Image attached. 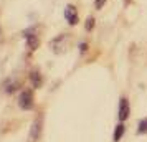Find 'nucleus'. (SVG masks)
<instances>
[{
	"label": "nucleus",
	"instance_id": "nucleus-5",
	"mask_svg": "<svg viewBox=\"0 0 147 142\" xmlns=\"http://www.w3.org/2000/svg\"><path fill=\"white\" fill-rule=\"evenodd\" d=\"M65 18L68 20L69 25H76V22H78V12H76V8L73 5H66L65 7Z\"/></svg>",
	"mask_w": 147,
	"mask_h": 142
},
{
	"label": "nucleus",
	"instance_id": "nucleus-4",
	"mask_svg": "<svg viewBox=\"0 0 147 142\" xmlns=\"http://www.w3.org/2000/svg\"><path fill=\"white\" fill-rule=\"evenodd\" d=\"M23 36H25L27 45H28V48H30V50H36V48H38L40 41H38V36L33 33V30H27V32L23 33Z\"/></svg>",
	"mask_w": 147,
	"mask_h": 142
},
{
	"label": "nucleus",
	"instance_id": "nucleus-10",
	"mask_svg": "<svg viewBox=\"0 0 147 142\" xmlns=\"http://www.w3.org/2000/svg\"><path fill=\"white\" fill-rule=\"evenodd\" d=\"M106 2H107V0H96V2H94V5H96V8H102V5H104Z\"/></svg>",
	"mask_w": 147,
	"mask_h": 142
},
{
	"label": "nucleus",
	"instance_id": "nucleus-11",
	"mask_svg": "<svg viewBox=\"0 0 147 142\" xmlns=\"http://www.w3.org/2000/svg\"><path fill=\"white\" fill-rule=\"evenodd\" d=\"M86 48H88L86 43H81V53H84V51H86Z\"/></svg>",
	"mask_w": 147,
	"mask_h": 142
},
{
	"label": "nucleus",
	"instance_id": "nucleus-2",
	"mask_svg": "<svg viewBox=\"0 0 147 142\" xmlns=\"http://www.w3.org/2000/svg\"><path fill=\"white\" fill-rule=\"evenodd\" d=\"M18 106L25 111H30L33 109L35 106V96H33V91L32 89H25L20 93V98H18Z\"/></svg>",
	"mask_w": 147,
	"mask_h": 142
},
{
	"label": "nucleus",
	"instance_id": "nucleus-7",
	"mask_svg": "<svg viewBox=\"0 0 147 142\" xmlns=\"http://www.w3.org/2000/svg\"><path fill=\"white\" fill-rule=\"evenodd\" d=\"M124 131H126V127H124V124H122V122H119V124L116 126V129H114L113 141H114V142H119L121 139H122V135H124Z\"/></svg>",
	"mask_w": 147,
	"mask_h": 142
},
{
	"label": "nucleus",
	"instance_id": "nucleus-8",
	"mask_svg": "<svg viewBox=\"0 0 147 142\" xmlns=\"http://www.w3.org/2000/svg\"><path fill=\"white\" fill-rule=\"evenodd\" d=\"M137 134H147V117L140 119L137 126Z\"/></svg>",
	"mask_w": 147,
	"mask_h": 142
},
{
	"label": "nucleus",
	"instance_id": "nucleus-3",
	"mask_svg": "<svg viewBox=\"0 0 147 142\" xmlns=\"http://www.w3.org/2000/svg\"><path fill=\"white\" fill-rule=\"evenodd\" d=\"M131 114V108H129V101H127V98H121L119 101V109H117V117H119L121 122H124L129 117Z\"/></svg>",
	"mask_w": 147,
	"mask_h": 142
},
{
	"label": "nucleus",
	"instance_id": "nucleus-1",
	"mask_svg": "<svg viewBox=\"0 0 147 142\" xmlns=\"http://www.w3.org/2000/svg\"><path fill=\"white\" fill-rule=\"evenodd\" d=\"M41 131H43V116L35 117L33 124L30 127V134H28V142H38L41 137Z\"/></svg>",
	"mask_w": 147,
	"mask_h": 142
},
{
	"label": "nucleus",
	"instance_id": "nucleus-12",
	"mask_svg": "<svg viewBox=\"0 0 147 142\" xmlns=\"http://www.w3.org/2000/svg\"><path fill=\"white\" fill-rule=\"evenodd\" d=\"M0 35H2V30H0Z\"/></svg>",
	"mask_w": 147,
	"mask_h": 142
},
{
	"label": "nucleus",
	"instance_id": "nucleus-9",
	"mask_svg": "<svg viewBox=\"0 0 147 142\" xmlns=\"http://www.w3.org/2000/svg\"><path fill=\"white\" fill-rule=\"evenodd\" d=\"M93 28H94V18L91 17V18H88L86 20V30L89 32V30H93Z\"/></svg>",
	"mask_w": 147,
	"mask_h": 142
},
{
	"label": "nucleus",
	"instance_id": "nucleus-6",
	"mask_svg": "<svg viewBox=\"0 0 147 142\" xmlns=\"http://www.w3.org/2000/svg\"><path fill=\"white\" fill-rule=\"evenodd\" d=\"M30 81H32V84H33V88H41V84H43V78H41V73L40 71H36V69H33L32 73H30Z\"/></svg>",
	"mask_w": 147,
	"mask_h": 142
}]
</instances>
